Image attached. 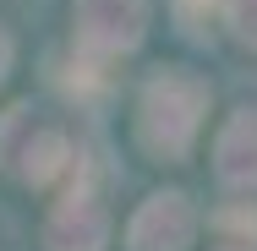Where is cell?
<instances>
[{
    "label": "cell",
    "instance_id": "cell-1",
    "mask_svg": "<svg viewBox=\"0 0 257 251\" xmlns=\"http://www.w3.org/2000/svg\"><path fill=\"white\" fill-rule=\"evenodd\" d=\"M208 109V82L186 77V71H159L154 82L143 88V142L159 153V158H186L197 126H203Z\"/></svg>",
    "mask_w": 257,
    "mask_h": 251
},
{
    "label": "cell",
    "instance_id": "cell-2",
    "mask_svg": "<svg viewBox=\"0 0 257 251\" xmlns=\"http://www.w3.org/2000/svg\"><path fill=\"white\" fill-rule=\"evenodd\" d=\"M0 158H6V169L17 175V180H28V186H50L60 180L71 164H77V148H71V137H66V126L44 115V109H11L6 120H0Z\"/></svg>",
    "mask_w": 257,
    "mask_h": 251
},
{
    "label": "cell",
    "instance_id": "cell-3",
    "mask_svg": "<svg viewBox=\"0 0 257 251\" xmlns=\"http://www.w3.org/2000/svg\"><path fill=\"white\" fill-rule=\"evenodd\" d=\"M71 28H77V44L99 60L126 55L137 50V39L148 28V0H77Z\"/></svg>",
    "mask_w": 257,
    "mask_h": 251
},
{
    "label": "cell",
    "instance_id": "cell-4",
    "mask_svg": "<svg viewBox=\"0 0 257 251\" xmlns=\"http://www.w3.org/2000/svg\"><path fill=\"white\" fill-rule=\"evenodd\" d=\"M197 229V213L181 191H159L132 218V251H186Z\"/></svg>",
    "mask_w": 257,
    "mask_h": 251
},
{
    "label": "cell",
    "instance_id": "cell-5",
    "mask_svg": "<svg viewBox=\"0 0 257 251\" xmlns=\"http://www.w3.org/2000/svg\"><path fill=\"white\" fill-rule=\"evenodd\" d=\"M104 240H109V213L93 191H71L44 224L50 251H104Z\"/></svg>",
    "mask_w": 257,
    "mask_h": 251
},
{
    "label": "cell",
    "instance_id": "cell-6",
    "mask_svg": "<svg viewBox=\"0 0 257 251\" xmlns=\"http://www.w3.org/2000/svg\"><path fill=\"white\" fill-rule=\"evenodd\" d=\"M213 164H219V180L230 191H257V109H241L219 131Z\"/></svg>",
    "mask_w": 257,
    "mask_h": 251
},
{
    "label": "cell",
    "instance_id": "cell-7",
    "mask_svg": "<svg viewBox=\"0 0 257 251\" xmlns=\"http://www.w3.org/2000/svg\"><path fill=\"white\" fill-rule=\"evenodd\" d=\"M224 22H230V33L241 44L257 50V0H224Z\"/></svg>",
    "mask_w": 257,
    "mask_h": 251
},
{
    "label": "cell",
    "instance_id": "cell-8",
    "mask_svg": "<svg viewBox=\"0 0 257 251\" xmlns=\"http://www.w3.org/2000/svg\"><path fill=\"white\" fill-rule=\"evenodd\" d=\"M175 11H181V22H192V28H197L208 11H213V0H175Z\"/></svg>",
    "mask_w": 257,
    "mask_h": 251
},
{
    "label": "cell",
    "instance_id": "cell-9",
    "mask_svg": "<svg viewBox=\"0 0 257 251\" xmlns=\"http://www.w3.org/2000/svg\"><path fill=\"white\" fill-rule=\"evenodd\" d=\"M6 71H11V39L0 33V82H6Z\"/></svg>",
    "mask_w": 257,
    "mask_h": 251
},
{
    "label": "cell",
    "instance_id": "cell-10",
    "mask_svg": "<svg viewBox=\"0 0 257 251\" xmlns=\"http://www.w3.org/2000/svg\"><path fill=\"white\" fill-rule=\"evenodd\" d=\"M224 251H246V246H224Z\"/></svg>",
    "mask_w": 257,
    "mask_h": 251
}]
</instances>
